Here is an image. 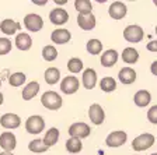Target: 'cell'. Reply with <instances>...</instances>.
Masks as SVG:
<instances>
[{"mask_svg":"<svg viewBox=\"0 0 157 155\" xmlns=\"http://www.w3.org/2000/svg\"><path fill=\"white\" fill-rule=\"evenodd\" d=\"M41 102L42 105L49 110H58L62 106V97L55 92V91H46L44 92V95L41 97Z\"/></svg>","mask_w":157,"mask_h":155,"instance_id":"6da1fadb","label":"cell"},{"mask_svg":"<svg viewBox=\"0 0 157 155\" xmlns=\"http://www.w3.org/2000/svg\"><path fill=\"white\" fill-rule=\"evenodd\" d=\"M153 144H154V136L150 134V133H144V134H140L132 141V148L135 151H144V149L150 148Z\"/></svg>","mask_w":157,"mask_h":155,"instance_id":"7a4b0ae2","label":"cell"},{"mask_svg":"<svg viewBox=\"0 0 157 155\" xmlns=\"http://www.w3.org/2000/svg\"><path fill=\"white\" fill-rule=\"evenodd\" d=\"M90 131H91V129L88 127V124H86L83 122L73 123L72 126L69 127V134H70L72 138H86V137L90 136Z\"/></svg>","mask_w":157,"mask_h":155,"instance_id":"3957f363","label":"cell"},{"mask_svg":"<svg viewBox=\"0 0 157 155\" xmlns=\"http://www.w3.org/2000/svg\"><path fill=\"white\" fill-rule=\"evenodd\" d=\"M143 29L139 25H128L124 29V38L126 39L128 42H133L137 43L143 39Z\"/></svg>","mask_w":157,"mask_h":155,"instance_id":"277c9868","label":"cell"},{"mask_svg":"<svg viewBox=\"0 0 157 155\" xmlns=\"http://www.w3.org/2000/svg\"><path fill=\"white\" fill-rule=\"evenodd\" d=\"M44 127H45V120L41 116H38V115L28 117L25 122V130L28 133H31V134H38V133H41L44 130Z\"/></svg>","mask_w":157,"mask_h":155,"instance_id":"5b68a950","label":"cell"},{"mask_svg":"<svg viewBox=\"0 0 157 155\" xmlns=\"http://www.w3.org/2000/svg\"><path fill=\"white\" fill-rule=\"evenodd\" d=\"M24 25L31 32H38L39 29H42L44 21L41 18V16H38V14H28L24 18Z\"/></svg>","mask_w":157,"mask_h":155,"instance_id":"8992f818","label":"cell"},{"mask_svg":"<svg viewBox=\"0 0 157 155\" xmlns=\"http://www.w3.org/2000/svg\"><path fill=\"white\" fill-rule=\"evenodd\" d=\"M78 80L73 76H69V77H65L60 83V90H62L63 94L66 95H70V94H75L76 91L78 90Z\"/></svg>","mask_w":157,"mask_h":155,"instance_id":"52a82bcc","label":"cell"},{"mask_svg":"<svg viewBox=\"0 0 157 155\" xmlns=\"http://www.w3.org/2000/svg\"><path fill=\"white\" fill-rule=\"evenodd\" d=\"M126 142V133L122 131V130H117V131H112L109 136L107 137V146L108 147H121Z\"/></svg>","mask_w":157,"mask_h":155,"instance_id":"ba28073f","label":"cell"},{"mask_svg":"<svg viewBox=\"0 0 157 155\" xmlns=\"http://www.w3.org/2000/svg\"><path fill=\"white\" fill-rule=\"evenodd\" d=\"M17 146V141H16V136L13 133L10 131H4L0 134V147L4 149L6 152L13 151Z\"/></svg>","mask_w":157,"mask_h":155,"instance_id":"9c48e42d","label":"cell"},{"mask_svg":"<svg viewBox=\"0 0 157 155\" xmlns=\"http://www.w3.org/2000/svg\"><path fill=\"white\" fill-rule=\"evenodd\" d=\"M88 116L91 119V122L94 124H101L105 119V115H104V110H102L101 105H98V103H93L90 109H88Z\"/></svg>","mask_w":157,"mask_h":155,"instance_id":"30bf717a","label":"cell"},{"mask_svg":"<svg viewBox=\"0 0 157 155\" xmlns=\"http://www.w3.org/2000/svg\"><path fill=\"white\" fill-rule=\"evenodd\" d=\"M0 124L4 129H17L21 124V119L14 113H6L0 117Z\"/></svg>","mask_w":157,"mask_h":155,"instance_id":"8fae6325","label":"cell"},{"mask_svg":"<svg viewBox=\"0 0 157 155\" xmlns=\"http://www.w3.org/2000/svg\"><path fill=\"white\" fill-rule=\"evenodd\" d=\"M77 24L78 27L84 31H91L95 27V17L93 13L90 14H78L77 17Z\"/></svg>","mask_w":157,"mask_h":155,"instance_id":"7c38bea8","label":"cell"},{"mask_svg":"<svg viewBox=\"0 0 157 155\" xmlns=\"http://www.w3.org/2000/svg\"><path fill=\"white\" fill-rule=\"evenodd\" d=\"M49 18H51V23L55 25H63L69 20V14L63 9H53L49 13Z\"/></svg>","mask_w":157,"mask_h":155,"instance_id":"4fadbf2b","label":"cell"},{"mask_svg":"<svg viewBox=\"0 0 157 155\" xmlns=\"http://www.w3.org/2000/svg\"><path fill=\"white\" fill-rule=\"evenodd\" d=\"M126 6H125L122 2H114V3L109 6V9H108V13H109V16H111V18L114 20H121L125 17V14H126Z\"/></svg>","mask_w":157,"mask_h":155,"instance_id":"5bb4252c","label":"cell"},{"mask_svg":"<svg viewBox=\"0 0 157 155\" xmlns=\"http://www.w3.org/2000/svg\"><path fill=\"white\" fill-rule=\"evenodd\" d=\"M70 38H72V35H70V32H69L67 29H55L52 32V35H51V39H52L53 43H59V45H62V43H66L70 41Z\"/></svg>","mask_w":157,"mask_h":155,"instance_id":"9a60e30c","label":"cell"},{"mask_svg":"<svg viewBox=\"0 0 157 155\" xmlns=\"http://www.w3.org/2000/svg\"><path fill=\"white\" fill-rule=\"evenodd\" d=\"M118 77H119V81H121L122 84L129 85V84H132V83H135V80H136V73H135V70L131 67H124V68H121Z\"/></svg>","mask_w":157,"mask_h":155,"instance_id":"2e32d148","label":"cell"},{"mask_svg":"<svg viewBox=\"0 0 157 155\" xmlns=\"http://www.w3.org/2000/svg\"><path fill=\"white\" fill-rule=\"evenodd\" d=\"M95 83H97V74H95L94 68L84 70V73H83V85L87 90H93L95 87Z\"/></svg>","mask_w":157,"mask_h":155,"instance_id":"e0dca14e","label":"cell"},{"mask_svg":"<svg viewBox=\"0 0 157 155\" xmlns=\"http://www.w3.org/2000/svg\"><path fill=\"white\" fill-rule=\"evenodd\" d=\"M117 60H118V52L114 50V49H108L101 56V65L104 67H112V66H115Z\"/></svg>","mask_w":157,"mask_h":155,"instance_id":"ac0fdd59","label":"cell"},{"mask_svg":"<svg viewBox=\"0 0 157 155\" xmlns=\"http://www.w3.org/2000/svg\"><path fill=\"white\" fill-rule=\"evenodd\" d=\"M133 101H135V103H136L139 108L147 106V105L150 103V101H151L150 92H149V91H146V90L137 91L136 94H135V97H133Z\"/></svg>","mask_w":157,"mask_h":155,"instance_id":"d6986e66","label":"cell"},{"mask_svg":"<svg viewBox=\"0 0 157 155\" xmlns=\"http://www.w3.org/2000/svg\"><path fill=\"white\" fill-rule=\"evenodd\" d=\"M16 46L20 49V50H28L31 46H33V39L28 34H18L16 36Z\"/></svg>","mask_w":157,"mask_h":155,"instance_id":"ffe728a7","label":"cell"},{"mask_svg":"<svg viewBox=\"0 0 157 155\" xmlns=\"http://www.w3.org/2000/svg\"><path fill=\"white\" fill-rule=\"evenodd\" d=\"M0 29H2V32H4L6 35H13V34L17 32V29H20V24L13 21V20H3L2 24H0Z\"/></svg>","mask_w":157,"mask_h":155,"instance_id":"44dd1931","label":"cell"},{"mask_svg":"<svg viewBox=\"0 0 157 155\" xmlns=\"http://www.w3.org/2000/svg\"><path fill=\"white\" fill-rule=\"evenodd\" d=\"M38 91H39V84L36 83V81L29 83V84L25 85L24 90H23V99H25V101L33 99V98L38 94Z\"/></svg>","mask_w":157,"mask_h":155,"instance_id":"7402d4cb","label":"cell"},{"mask_svg":"<svg viewBox=\"0 0 157 155\" xmlns=\"http://www.w3.org/2000/svg\"><path fill=\"white\" fill-rule=\"evenodd\" d=\"M139 59V52L133 48H126L122 52V60L128 65H135Z\"/></svg>","mask_w":157,"mask_h":155,"instance_id":"603a6c76","label":"cell"},{"mask_svg":"<svg viewBox=\"0 0 157 155\" xmlns=\"http://www.w3.org/2000/svg\"><path fill=\"white\" fill-rule=\"evenodd\" d=\"M58 138H59V130L56 129V127H52V129H49L48 131H46L45 137H44V144H45L46 147H52L55 146L56 142H58Z\"/></svg>","mask_w":157,"mask_h":155,"instance_id":"cb8c5ba5","label":"cell"},{"mask_svg":"<svg viewBox=\"0 0 157 155\" xmlns=\"http://www.w3.org/2000/svg\"><path fill=\"white\" fill-rule=\"evenodd\" d=\"M44 77H45V81L49 85H53V84H56L59 81V78H60V71L56 67H49L45 70Z\"/></svg>","mask_w":157,"mask_h":155,"instance_id":"d4e9b609","label":"cell"},{"mask_svg":"<svg viewBox=\"0 0 157 155\" xmlns=\"http://www.w3.org/2000/svg\"><path fill=\"white\" fill-rule=\"evenodd\" d=\"M75 7L80 14H90L93 10V6H91V2H90V0H76Z\"/></svg>","mask_w":157,"mask_h":155,"instance_id":"484cf974","label":"cell"},{"mask_svg":"<svg viewBox=\"0 0 157 155\" xmlns=\"http://www.w3.org/2000/svg\"><path fill=\"white\" fill-rule=\"evenodd\" d=\"M28 149L31 152H35V154H42V152L48 151V147L44 144L42 140H34L28 144Z\"/></svg>","mask_w":157,"mask_h":155,"instance_id":"4316f807","label":"cell"},{"mask_svg":"<svg viewBox=\"0 0 157 155\" xmlns=\"http://www.w3.org/2000/svg\"><path fill=\"white\" fill-rule=\"evenodd\" d=\"M83 148V144L82 141L78 138H70L66 141V149H67L69 152H72V154H76V152H80Z\"/></svg>","mask_w":157,"mask_h":155,"instance_id":"83f0119b","label":"cell"},{"mask_svg":"<svg viewBox=\"0 0 157 155\" xmlns=\"http://www.w3.org/2000/svg\"><path fill=\"white\" fill-rule=\"evenodd\" d=\"M100 87H101V90L104 92H112L117 88V83H115V80L112 77H104L101 80V83H100Z\"/></svg>","mask_w":157,"mask_h":155,"instance_id":"f1b7e54d","label":"cell"},{"mask_svg":"<svg viewBox=\"0 0 157 155\" xmlns=\"http://www.w3.org/2000/svg\"><path fill=\"white\" fill-rule=\"evenodd\" d=\"M87 50L88 53H91V55H98V53H101L102 50V43L98 41V39H90L87 42Z\"/></svg>","mask_w":157,"mask_h":155,"instance_id":"f546056e","label":"cell"},{"mask_svg":"<svg viewBox=\"0 0 157 155\" xmlns=\"http://www.w3.org/2000/svg\"><path fill=\"white\" fill-rule=\"evenodd\" d=\"M9 83L11 87H20L25 83V74L24 73H14L9 77Z\"/></svg>","mask_w":157,"mask_h":155,"instance_id":"4dcf8cb0","label":"cell"},{"mask_svg":"<svg viewBox=\"0 0 157 155\" xmlns=\"http://www.w3.org/2000/svg\"><path fill=\"white\" fill-rule=\"evenodd\" d=\"M42 57L45 59L46 61H52L58 57V50L53 48L52 45H48L42 49Z\"/></svg>","mask_w":157,"mask_h":155,"instance_id":"1f68e13d","label":"cell"},{"mask_svg":"<svg viewBox=\"0 0 157 155\" xmlns=\"http://www.w3.org/2000/svg\"><path fill=\"white\" fill-rule=\"evenodd\" d=\"M67 68L70 73H78L83 68V61L77 57H72L67 61Z\"/></svg>","mask_w":157,"mask_h":155,"instance_id":"d6a6232c","label":"cell"},{"mask_svg":"<svg viewBox=\"0 0 157 155\" xmlns=\"http://www.w3.org/2000/svg\"><path fill=\"white\" fill-rule=\"evenodd\" d=\"M11 50V41L7 38H0V55H7Z\"/></svg>","mask_w":157,"mask_h":155,"instance_id":"836d02e7","label":"cell"},{"mask_svg":"<svg viewBox=\"0 0 157 155\" xmlns=\"http://www.w3.org/2000/svg\"><path fill=\"white\" fill-rule=\"evenodd\" d=\"M147 119H149L150 123L157 124V105H154V106H151L150 109H149V112H147Z\"/></svg>","mask_w":157,"mask_h":155,"instance_id":"e575fe53","label":"cell"},{"mask_svg":"<svg viewBox=\"0 0 157 155\" xmlns=\"http://www.w3.org/2000/svg\"><path fill=\"white\" fill-rule=\"evenodd\" d=\"M147 50L149 52H157V41H150L147 43Z\"/></svg>","mask_w":157,"mask_h":155,"instance_id":"d590c367","label":"cell"},{"mask_svg":"<svg viewBox=\"0 0 157 155\" xmlns=\"http://www.w3.org/2000/svg\"><path fill=\"white\" fill-rule=\"evenodd\" d=\"M150 71H151V74L157 76V60L151 63V66H150Z\"/></svg>","mask_w":157,"mask_h":155,"instance_id":"8d00e7d4","label":"cell"},{"mask_svg":"<svg viewBox=\"0 0 157 155\" xmlns=\"http://www.w3.org/2000/svg\"><path fill=\"white\" fill-rule=\"evenodd\" d=\"M34 3H35V4H39V6H42V4L46 3V0H45V2H34Z\"/></svg>","mask_w":157,"mask_h":155,"instance_id":"74e56055","label":"cell"},{"mask_svg":"<svg viewBox=\"0 0 157 155\" xmlns=\"http://www.w3.org/2000/svg\"><path fill=\"white\" fill-rule=\"evenodd\" d=\"M0 155H14V154H11V152H6V151H4V152H2V154H0Z\"/></svg>","mask_w":157,"mask_h":155,"instance_id":"f35d334b","label":"cell"},{"mask_svg":"<svg viewBox=\"0 0 157 155\" xmlns=\"http://www.w3.org/2000/svg\"><path fill=\"white\" fill-rule=\"evenodd\" d=\"M3 103V95H2V92H0V105Z\"/></svg>","mask_w":157,"mask_h":155,"instance_id":"ab89813d","label":"cell"},{"mask_svg":"<svg viewBox=\"0 0 157 155\" xmlns=\"http://www.w3.org/2000/svg\"><path fill=\"white\" fill-rule=\"evenodd\" d=\"M154 4H156V6H157V0H154Z\"/></svg>","mask_w":157,"mask_h":155,"instance_id":"60d3db41","label":"cell"},{"mask_svg":"<svg viewBox=\"0 0 157 155\" xmlns=\"http://www.w3.org/2000/svg\"><path fill=\"white\" fill-rule=\"evenodd\" d=\"M156 34H157V27H156Z\"/></svg>","mask_w":157,"mask_h":155,"instance_id":"b9f144b4","label":"cell"},{"mask_svg":"<svg viewBox=\"0 0 157 155\" xmlns=\"http://www.w3.org/2000/svg\"><path fill=\"white\" fill-rule=\"evenodd\" d=\"M0 85H2V80H0Z\"/></svg>","mask_w":157,"mask_h":155,"instance_id":"7bdbcfd3","label":"cell"},{"mask_svg":"<svg viewBox=\"0 0 157 155\" xmlns=\"http://www.w3.org/2000/svg\"><path fill=\"white\" fill-rule=\"evenodd\" d=\"M151 155H157V154H151Z\"/></svg>","mask_w":157,"mask_h":155,"instance_id":"ee69618b","label":"cell"}]
</instances>
